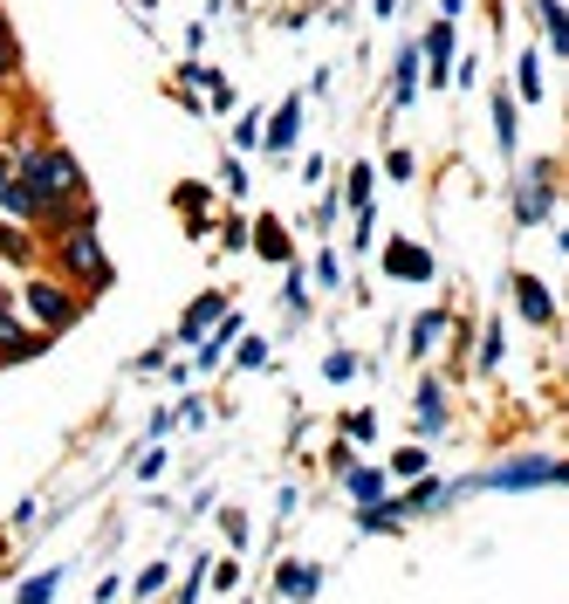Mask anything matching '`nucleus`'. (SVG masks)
<instances>
[{"label": "nucleus", "mask_w": 569, "mask_h": 604, "mask_svg": "<svg viewBox=\"0 0 569 604\" xmlns=\"http://www.w3.org/2000/svg\"><path fill=\"white\" fill-rule=\"evenodd\" d=\"M56 275L69 281V289H83V296H103L110 281H117V268H110V255H103V234H97L90 207L76 214L69 227H56Z\"/></svg>", "instance_id": "1"}, {"label": "nucleus", "mask_w": 569, "mask_h": 604, "mask_svg": "<svg viewBox=\"0 0 569 604\" xmlns=\"http://www.w3.org/2000/svg\"><path fill=\"white\" fill-rule=\"evenodd\" d=\"M289 309H296V316H309V275H302L296 261H289Z\"/></svg>", "instance_id": "31"}, {"label": "nucleus", "mask_w": 569, "mask_h": 604, "mask_svg": "<svg viewBox=\"0 0 569 604\" xmlns=\"http://www.w3.org/2000/svg\"><path fill=\"white\" fill-rule=\"evenodd\" d=\"M21 316L42 337H62V330H76L90 316V296L83 289H69L62 275H42V268H28V281H21Z\"/></svg>", "instance_id": "3"}, {"label": "nucleus", "mask_w": 569, "mask_h": 604, "mask_svg": "<svg viewBox=\"0 0 569 604\" xmlns=\"http://www.w3.org/2000/svg\"><path fill=\"white\" fill-rule=\"evenodd\" d=\"M274 591L289 597V604H309V597L322 591V563H309V556H289V563H281V577H274Z\"/></svg>", "instance_id": "8"}, {"label": "nucleus", "mask_w": 569, "mask_h": 604, "mask_svg": "<svg viewBox=\"0 0 569 604\" xmlns=\"http://www.w3.org/2000/svg\"><path fill=\"white\" fill-rule=\"evenodd\" d=\"M398 522H405L398 495H385V502H371V508H357V529H363V536H391Z\"/></svg>", "instance_id": "17"}, {"label": "nucleus", "mask_w": 569, "mask_h": 604, "mask_svg": "<svg viewBox=\"0 0 569 604\" xmlns=\"http://www.w3.org/2000/svg\"><path fill=\"white\" fill-rule=\"evenodd\" d=\"M34 255H42V234L21 227V220H0V261H8V268H34Z\"/></svg>", "instance_id": "10"}, {"label": "nucleus", "mask_w": 569, "mask_h": 604, "mask_svg": "<svg viewBox=\"0 0 569 604\" xmlns=\"http://www.w3.org/2000/svg\"><path fill=\"white\" fill-rule=\"evenodd\" d=\"M501 357H508L501 324H487V330H480V357H473V365H480V372H501Z\"/></svg>", "instance_id": "25"}, {"label": "nucleus", "mask_w": 569, "mask_h": 604, "mask_svg": "<svg viewBox=\"0 0 569 604\" xmlns=\"http://www.w3.org/2000/svg\"><path fill=\"white\" fill-rule=\"evenodd\" d=\"M460 8H467V0H439V21H460Z\"/></svg>", "instance_id": "38"}, {"label": "nucleus", "mask_w": 569, "mask_h": 604, "mask_svg": "<svg viewBox=\"0 0 569 604\" xmlns=\"http://www.w3.org/2000/svg\"><path fill=\"white\" fill-rule=\"evenodd\" d=\"M508 289H515V309L528 316V324H556V296L542 289V275H521V268H515Z\"/></svg>", "instance_id": "9"}, {"label": "nucleus", "mask_w": 569, "mask_h": 604, "mask_svg": "<svg viewBox=\"0 0 569 604\" xmlns=\"http://www.w3.org/2000/svg\"><path fill=\"white\" fill-rule=\"evenodd\" d=\"M227 289H207V296H192V309L179 316V344H199V337H207L213 324H220V316H227Z\"/></svg>", "instance_id": "6"}, {"label": "nucleus", "mask_w": 569, "mask_h": 604, "mask_svg": "<svg viewBox=\"0 0 569 604\" xmlns=\"http://www.w3.org/2000/svg\"><path fill=\"white\" fill-rule=\"evenodd\" d=\"M296 131H302V97H289V103H281V110L268 117V131H261V145H268L274 158H289V151H296Z\"/></svg>", "instance_id": "11"}, {"label": "nucleus", "mask_w": 569, "mask_h": 604, "mask_svg": "<svg viewBox=\"0 0 569 604\" xmlns=\"http://www.w3.org/2000/svg\"><path fill=\"white\" fill-rule=\"evenodd\" d=\"M562 255H569V227H562Z\"/></svg>", "instance_id": "41"}, {"label": "nucleus", "mask_w": 569, "mask_h": 604, "mask_svg": "<svg viewBox=\"0 0 569 604\" xmlns=\"http://www.w3.org/2000/svg\"><path fill=\"white\" fill-rule=\"evenodd\" d=\"M62 577H69V571H42V577H34V584H21V591H14V604H56Z\"/></svg>", "instance_id": "23"}, {"label": "nucleus", "mask_w": 569, "mask_h": 604, "mask_svg": "<svg viewBox=\"0 0 569 604\" xmlns=\"http://www.w3.org/2000/svg\"><path fill=\"white\" fill-rule=\"evenodd\" d=\"M419 76H426L419 49H398V90H391V103H398V110H405V103H419Z\"/></svg>", "instance_id": "19"}, {"label": "nucleus", "mask_w": 569, "mask_h": 604, "mask_svg": "<svg viewBox=\"0 0 569 604\" xmlns=\"http://www.w3.org/2000/svg\"><path fill=\"white\" fill-rule=\"evenodd\" d=\"M385 268L398 275V281H432V255H426V240H412V234H398L391 248H385Z\"/></svg>", "instance_id": "5"}, {"label": "nucleus", "mask_w": 569, "mask_h": 604, "mask_svg": "<svg viewBox=\"0 0 569 604\" xmlns=\"http://www.w3.org/2000/svg\"><path fill=\"white\" fill-rule=\"evenodd\" d=\"M0 42H14V28H8V14H0Z\"/></svg>", "instance_id": "39"}, {"label": "nucleus", "mask_w": 569, "mask_h": 604, "mask_svg": "<svg viewBox=\"0 0 569 604\" xmlns=\"http://www.w3.org/2000/svg\"><path fill=\"white\" fill-rule=\"evenodd\" d=\"M343 488H350V502H357V508H371V502H385L391 474H385V467H363V461H357V467H343Z\"/></svg>", "instance_id": "15"}, {"label": "nucleus", "mask_w": 569, "mask_h": 604, "mask_svg": "<svg viewBox=\"0 0 569 604\" xmlns=\"http://www.w3.org/2000/svg\"><path fill=\"white\" fill-rule=\"evenodd\" d=\"M378 14H398V0H378Z\"/></svg>", "instance_id": "40"}, {"label": "nucleus", "mask_w": 569, "mask_h": 604, "mask_svg": "<svg viewBox=\"0 0 569 604\" xmlns=\"http://www.w3.org/2000/svg\"><path fill=\"white\" fill-rule=\"evenodd\" d=\"M233 365H240V372H268V365H274L268 337H233Z\"/></svg>", "instance_id": "22"}, {"label": "nucleus", "mask_w": 569, "mask_h": 604, "mask_svg": "<svg viewBox=\"0 0 569 604\" xmlns=\"http://www.w3.org/2000/svg\"><path fill=\"white\" fill-rule=\"evenodd\" d=\"M316 281H330V289H337V281H343V255H322V261H316Z\"/></svg>", "instance_id": "36"}, {"label": "nucleus", "mask_w": 569, "mask_h": 604, "mask_svg": "<svg viewBox=\"0 0 569 604\" xmlns=\"http://www.w3.org/2000/svg\"><path fill=\"white\" fill-rule=\"evenodd\" d=\"M158 474H166V454H158V447H151V454L138 461V481H158Z\"/></svg>", "instance_id": "37"}, {"label": "nucleus", "mask_w": 569, "mask_h": 604, "mask_svg": "<svg viewBox=\"0 0 569 604\" xmlns=\"http://www.w3.org/2000/svg\"><path fill=\"white\" fill-rule=\"evenodd\" d=\"M515 90H521V103L542 97V76H536V56H528V49H521V62H515Z\"/></svg>", "instance_id": "27"}, {"label": "nucleus", "mask_w": 569, "mask_h": 604, "mask_svg": "<svg viewBox=\"0 0 569 604\" xmlns=\"http://www.w3.org/2000/svg\"><path fill=\"white\" fill-rule=\"evenodd\" d=\"M495 138H501V151L515 158V145H521V138H515V90L495 97Z\"/></svg>", "instance_id": "24"}, {"label": "nucleus", "mask_w": 569, "mask_h": 604, "mask_svg": "<svg viewBox=\"0 0 569 604\" xmlns=\"http://www.w3.org/2000/svg\"><path fill=\"white\" fill-rule=\"evenodd\" d=\"M453 42H460V34H453V21H432V28H426L419 62H426V76H432V83H453Z\"/></svg>", "instance_id": "4"}, {"label": "nucleus", "mask_w": 569, "mask_h": 604, "mask_svg": "<svg viewBox=\"0 0 569 604\" xmlns=\"http://www.w3.org/2000/svg\"><path fill=\"white\" fill-rule=\"evenodd\" d=\"M343 207L350 214H371L378 207V166H363V158H357V166L343 172Z\"/></svg>", "instance_id": "14"}, {"label": "nucleus", "mask_w": 569, "mask_h": 604, "mask_svg": "<svg viewBox=\"0 0 569 604\" xmlns=\"http://www.w3.org/2000/svg\"><path fill=\"white\" fill-rule=\"evenodd\" d=\"M322 378H330V385H350V378H357V357H350V350H330V357H322Z\"/></svg>", "instance_id": "29"}, {"label": "nucleus", "mask_w": 569, "mask_h": 604, "mask_svg": "<svg viewBox=\"0 0 569 604\" xmlns=\"http://www.w3.org/2000/svg\"><path fill=\"white\" fill-rule=\"evenodd\" d=\"M439 330H446V309H426V316H419V324H412V357H426Z\"/></svg>", "instance_id": "26"}, {"label": "nucleus", "mask_w": 569, "mask_h": 604, "mask_svg": "<svg viewBox=\"0 0 569 604\" xmlns=\"http://www.w3.org/2000/svg\"><path fill=\"white\" fill-rule=\"evenodd\" d=\"M343 439H357V447H371V439H378V419H371V413H343Z\"/></svg>", "instance_id": "30"}, {"label": "nucleus", "mask_w": 569, "mask_h": 604, "mask_svg": "<svg viewBox=\"0 0 569 604\" xmlns=\"http://www.w3.org/2000/svg\"><path fill=\"white\" fill-rule=\"evenodd\" d=\"M220 186L240 199V192H248V172H240V158H227V166H220Z\"/></svg>", "instance_id": "35"}, {"label": "nucleus", "mask_w": 569, "mask_h": 604, "mask_svg": "<svg viewBox=\"0 0 569 604\" xmlns=\"http://www.w3.org/2000/svg\"><path fill=\"white\" fill-rule=\"evenodd\" d=\"M166 577H172V563H144V571L131 577V591H138V597H158V591H166Z\"/></svg>", "instance_id": "28"}, {"label": "nucleus", "mask_w": 569, "mask_h": 604, "mask_svg": "<svg viewBox=\"0 0 569 604\" xmlns=\"http://www.w3.org/2000/svg\"><path fill=\"white\" fill-rule=\"evenodd\" d=\"M419 433H426V439L446 433V385H439V378H419Z\"/></svg>", "instance_id": "16"}, {"label": "nucleus", "mask_w": 569, "mask_h": 604, "mask_svg": "<svg viewBox=\"0 0 569 604\" xmlns=\"http://www.w3.org/2000/svg\"><path fill=\"white\" fill-rule=\"evenodd\" d=\"M254 255H261V261H281V268H289V261H296V240H289V220H274V214H261V220H254Z\"/></svg>", "instance_id": "12"}, {"label": "nucleus", "mask_w": 569, "mask_h": 604, "mask_svg": "<svg viewBox=\"0 0 569 604\" xmlns=\"http://www.w3.org/2000/svg\"><path fill=\"white\" fill-rule=\"evenodd\" d=\"M220 522H227V543H233V549H248V515H240V508H227Z\"/></svg>", "instance_id": "34"}, {"label": "nucleus", "mask_w": 569, "mask_h": 604, "mask_svg": "<svg viewBox=\"0 0 569 604\" xmlns=\"http://www.w3.org/2000/svg\"><path fill=\"white\" fill-rule=\"evenodd\" d=\"M0 179H8V166H0Z\"/></svg>", "instance_id": "42"}, {"label": "nucleus", "mask_w": 569, "mask_h": 604, "mask_svg": "<svg viewBox=\"0 0 569 604\" xmlns=\"http://www.w3.org/2000/svg\"><path fill=\"white\" fill-rule=\"evenodd\" d=\"M412 172H419L412 151H391V158H385V179H412Z\"/></svg>", "instance_id": "33"}, {"label": "nucleus", "mask_w": 569, "mask_h": 604, "mask_svg": "<svg viewBox=\"0 0 569 604\" xmlns=\"http://www.w3.org/2000/svg\"><path fill=\"white\" fill-rule=\"evenodd\" d=\"M172 207L186 214V227H192V234H207V186H199V179L172 186Z\"/></svg>", "instance_id": "18"}, {"label": "nucleus", "mask_w": 569, "mask_h": 604, "mask_svg": "<svg viewBox=\"0 0 569 604\" xmlns=\"http://www.w3.org/2000/svg\"><path fill=\"white\" fill-rule=\"evenodd\" d=\"M233 337H240V316L227 309V316H220V324H213L207 337H199V357H192V365H199V372H213V365H227V350H233Z\"/></svg>", "instance_id": "13"}, {"label": "nucleus", "mask_w": 569, "mask_h": 604, "mask_svg": "<svg viewBox=\"0 0 569 604\" xmlns=\"http://www.w3.org/2000/svg\"><path fill=\"white\" fill-rule=\"evenodd\" d=\"M536 14H542V28H549V49L569 62V8H562V0H536Z\"/></svg>", "instance_id": "20"}, {"label": "nucleus", "mask_w": 569, "mask_h": 604, "mask_svg": "<svg viewBox=\"0 0 569 604\" xmlns=\"http://www.w3.org/2000/svg\"><path fill=\"white\" fill-rule=\"evenodd\" d=\"M233 145H240V151H254V145H261V117H254V110L233 125Z\"/></svg>", "instance_id": "32"}, {"label": "nucleus", "mask_w": 569, "mask_h": 604, "mask_svg": "<svg viewBox=\"0 0 569 604\" xmlns=\"http://www.w3.org/2000/svg\"><path fill=\"white\" fill-rule=\"evenodd\" d=\"M521 488H569V461H556V454H515V461L487 467V474L453 481V502L460 495H521Z\"/></svg>", "instance_id": "2"}, {"label": "nucleus", "mask_w": 569, "mask_h": 604, "mask_svg": "<svg viewBox=\"0 0 569 604\" xmlns=\"http://www.w3.org/2000/svg\"><path fill=\"white\" fill-rule=\"evenodd\" d=\"M549 207H556V192H549V166H528V186L515 192V220H521V227H536V220H549Z\"/></svg>", "instance_id": "7"}, {"label": "nucleus", "mask_w": 569, "mask_h": 604, "mask_svg": "<svg viewBox=\"0 0 569 604\" xmlns=\"http://www.w3.org/2000/svg\"><path fill=\"white\" fill-rule=\"evenodd\" d=\"M385 474H391V481H426V474H432V454H426V447H398Z\"/></svg>", "instance_id": "21"}]
</instances>
